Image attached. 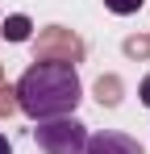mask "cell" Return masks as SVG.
<instances>
[{
	"label": "cell",
	"instance_id": "1",
	"mask_svg": "<svg viewBox=\"0 0 150 154\" xmlns=\"http://www.w3.org/2000/svg\"><path fill=\"white\" fill-rule=\"evenodd\" d=\"M83 100L79 88V71L71 63H33L21 79H17V104L29 121H58V117H75V108Z\"/></svg>",
	"mask_w": 150,
	"mask_h": 154
},
{
	"label": "cell",
	"instance_id": "2",
	"mask_svg": "<svg viewBox=\"0 0 150 154\" xmlns=\"http://www.w3.org/2000/svg\"><path fill=\"white\" fill-rule=\"evenodd\" d=\"M33 142L42 154H83L88 146V125H79L75 117H58V121H38Z\"/></svg>",
	"mask_w": 150,
	"mask_h": 154
},
{
	"label": "cell",
	"instance_id": "3",
	"mask_svg": "<svg viewBox=\"0 0 150 154\" xmlns=\"http://www.w3.org/2000/svg\"><path fill=\"white\" fill-rule=\"evenodd\" d=\"M83 154H142V146H138V137H129V133L100 129V133H88Z\"/></svg>",
	"mask_w": 150,
	"mask_h": 154
},
{
	"label": "cell",
	"instance_id": "4",
	"mask_svg": "<svg viewBox=\"0 0 150 154\" xmlns=\"http://www.w3.org/2000/svg\"><path fill=\"white\" fill-rule=\"evenodd\" d=\"M29 17H8V21H4V38H8V42H25V38H29Z\"/></svg>",
	"mask_w": 150,
	"mask_h": 154
},
{
	"label": "cell",
	"instance_id": "5",
	"mask_svg": "<svg viewBox=\"0 0 150 154\" xmlns=\"http://www.w3.org/2000/svg\"><path fill=\"white\" fill-rule=\"evenodd\" d=\"M142 4H146V0H104V8H108V13H117V17H133Z\"/></svg>",
	"mask_w": 150,
	"mask_h": 154
},
{
	"label": "cell",
	"instance_id": "6",
	"mask_svg": "<svg viewBox=\"0 0 150 154\" xmlns=\"http://www.w3.org/2000/svg\"><path fill=\"white\" fill-rule=\"evenodd\" d=\"M138 96H142V104H146V108H150V75L142 79V92H138Z\"/></svg>",
	"mask_w": 150,
	"mask_h": 154
},
{
	"label": "cell",
	"instance_id": "7",
	"mask_svg": "<svg viewBox=\"0 0 150 154\" xmlns=\"http://www.w3.org/2000/svg\"><path fill=\"white\" fill-rule=\"evenodd\" d=\"M0 154H13V142H8L4 133H0Z\"/></svg>",
	"mask_w": 150,
	"mask_h": 154
}]
</instances>
